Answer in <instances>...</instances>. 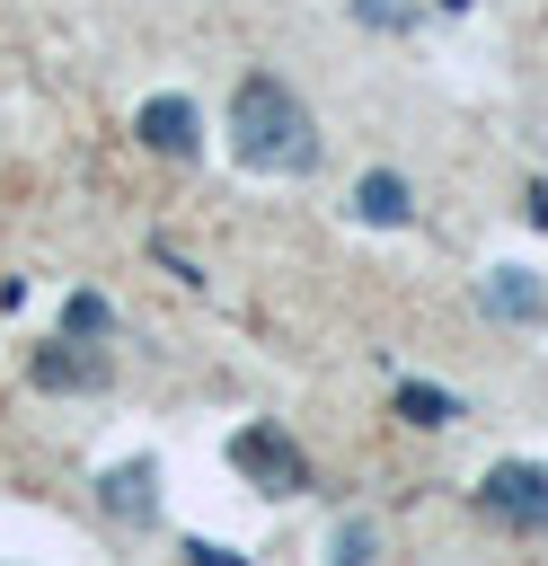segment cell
Masks as SVG:
<instances>
[{
    "mask_svg": "<svg viewBox=\"0 0 548 566\" xmlns=\"http://www.w3.org/2000/svg\"><path fill=\"white\" fill-rule=\"evenodd\" d=\"M133 133H141V142H150L159 159H194V150H203V115H194L186 97H141Z\"/></svg>",
    "mask_w": 548,
    "mask_h": 566,
    "instance_id": "6",
    "label": "cell"
},
{
    "mask_svg": "<svg viewBox=\"0 0 548 566\" xmlns=\"http://www.w3.org/2000/svg\"><path fill=\"white\" fill-rule=\"evenodd\" d=\"M513 212H521V221H530V230H548V186H539V177H530V186H521V203H513Z\"/></svg>",
    "mask_w": 548,
    "mask_h": 566,
    "instance_id": "13",
    "label": "cell"
},
{
    "mask_svg": "<svg viewBox=\"0 0 548 566\" xmlns=\"http://www.w3.org/2000/svg\"><path fill=\"white\" fill-rule=\"evenodd\" d=\"M477 301H486V318H504V327H539V318H548V283H539L530 265H486V274H477Z\"/></svg>",
    "mask_w": 548,
    "mask_h": 566,
    "instance_id": "5",
    "label": "cell"
},
{
    "mask_svg": "<svg viewBox=\"0 0 548 566\" xmlns=\"http://www.w3.org/2000/svg\"><path fill=\"white\" fill-rule=\"evenodd\" d=\"M106 327H115V310H106L97 292H71V301H62V336H88V345H97Z\"/></svg>",
    "mask_w": 548,
    "mask_h": 566,
    "instance_id": "10",
    "label": "cell"
},
{
    "mask_svg": "<svg viewBox=\"0 0 548 566\" xmlns=\"http://www.w3.org/2000/svg\"><path fill=\"white\" fill-rule=\"evenodd\" d=\"M230 150H239V168H256V177H309L318 168V124H309V106L283 88V80H239V97H230Z\"/></svg>",
    "mask_w": 548,
    "mask_h": 566,
    "instance_id": "1",
    "label": "cell"
},
{
    "mask_svg": "<svg viewBox=\"0 0 548 566\" xmlns=\"http://www.w3.org/2000/svg\"><path fill=\"white\" fill-rule=\"evenodd\" d=\"M230 469H239L256 495H301V486H309V460H301V442H292L283 424H239V433H230Z\"/></svg>",
    "mask_w": 548,
    "mask_h": 566,
    "instance_id": "2",
    "label": "cell"
},
{
    "mask_svg": "<svg viewBox=\"0 0 548 566\" xmlns=\"http://www.w3.org/2000/svg\"><path fill=\"white\" fill-rule=\"evenodd\" d=\"M35 389H106V354H88V336H62L35 354Z\"/></svg>",
    "mask_w": 548,
    "mask_h": 566,
    "instance_id": "7",
    "label": "cell"
},
{
    "mask_svg": "<svg viewBox=\"0 0 548 566\" xmlns=\"http://www.w3.org/2000/svg\"><path fill=\"white\" fill-rule=\"evenodd\" d=\"M477 504H486V522H504L521 539H548V469L539 460H495L486 486H477Z\"/></svg>",
    "mask_w": 548,
    "mask_h": 566,
    "instance_id": "3",
    "label": "cell"
},
{
    "mask_svg": "<svg viewBox=\"0 0 548 566\" xmlns=\"http://www.w3.org/2000/svg\"><path fill=\"white\" fill-rule=\"evenodd\" d=\"M389 407H398L407 424H424V433H433V424H460V398H451V389H433V380H398V389H389Z\"/></svg>",
    "mask_w": 548,
    "mask_h": 566,
    "instance_id": "9",
    "label": "cell"
},
{
    "mask_svg": "<svg viewBox=\"0 0 548 566\" xmlns=\"http://www.w3.org/2000/svg\"><path fill=\"white\" fill-rule=\"evenodd\" d=\"M433 9H468V0H433Z\"/></svg>",
    "mask_w": 548,
    "mask_h": 566,
    "instance_id": "14",
    "label": "cell"
},
{
    "mask_svg": "<svg viewBox=\"0 0 548 566\" xmlns=\"http://www.w3.org/2000/svg\"><path fill=\"white\" fill-rule=\"evenodd\" d=\"M97 513L124 522V531L159 522V460H115V469L97 478Z\"/></svg>",
    "mask_w": 548,
    "mask_h": 566,
    "instance_id": "4",
    "label": "cell"
},
{
    "mask_svg": "<svg viewBox=\"0 0 548 566\" xmlns=\"http://www.w3.org/2000/svg\"><path fill=\"white\" fill-rule=\"evenodd\" d=\"M354 221H371V230H407V221H415L407 177H398V168H371V177L354 186Z\"/></svg>",
    "mask_w": 548,
    "mask_h": 566,
    "instance_id": "8",
    "label": "cell"
},
{
    "mask_svg": "<svg viewBox=\"0 0 548 566\" xmlns=\"http://www.w3.org/2000/svg\"><path fill=\"white\" fill-rule=\"evenodd\" d=\"M354 27H389V35H407V27H415V0H354Z\"/></svg>",
    "mask_w": 548,
    "mask_h": 566,
    "instance_id": "11",
    "label": "cell"
},
{
    "mask_svg": "<svg viewBox=\"0 0 548 566\" xmlns=\"http://www.w3.org/2000/svg\"><path fill=\"white\" fill-rule=\"evenodd\" d=\"M371 548H380L371 522H336V557H371Z\"/></svg>",
    "mask_w": 548,
    "mask_h": 566,
    "instance_id": "12",
    "label": "cell"
}]
</instances>
